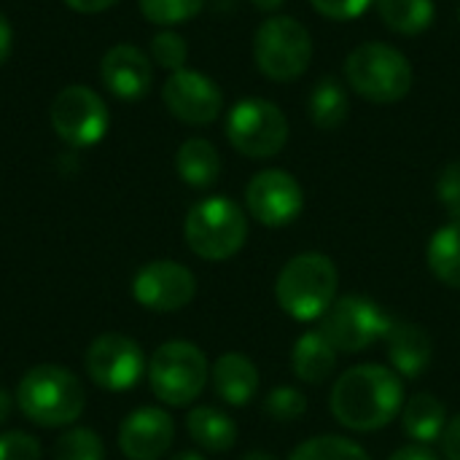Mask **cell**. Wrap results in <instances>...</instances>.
<instances>
[{"mask_svg":"<svg viewBox=\"0 0 460 460\" xmlns=\"http://www.w3.org/2000/svg\"><path fill=\"white\" fill-rule=\"evenodd\" d=\"M404 402L402 380L377 364H361L340 375L332 391L334 418L353 431H377L388 426Z\"/></svg>","mask_w":460,"mask_h":460,"instance_id":"obj_1","label":"cell"},{"mask_svg":"<svg viewBox=\"0 0 460 460\" xmlns=\"http://www.w3.org/2000/svg\"><path fill=\"white\" fill-rule=\"evenodd\" d=\"M16 404L22 415L43 429H62L81 418L86 394L81 380L54 364L32 367L16 385Z\"/></svg>","mask_w":460,"mask_h":460,"instance_id":"obj_2","label":"cell"},{"mask_svg":"<svg viewBox=\"0 0 460 460\" xmlns=\"http://www.w3.org/2000/svg\"><path fill=\"white\" fill-rule=\"evenodd\" d=\"M345 81L375 105H394L412 89L415 73L410 59L388 43H361L345 59Z\"/></svg>","mask_w":460,"mask_h":460,"instance_id":"obj_3","label":"cell"},{"mask_svg":"<svg viewBox=\"0 0 460 460\" xmlns=\"http://www.w3.org/2000/svg\"><path fill=\"white\" fill-rule=\"evenodd\" d=\"M337 267L323 253H299L278 275V302L296 321H315L334 305Z\"/></svg>","mask_w":460,"mask_h":460,"instance_id":"obj_4","label":"cell"},{"mask_svg":"<svg viewBox=\"0 0 460 460\" xmlns=\"http://www.w3.org/2000/svg\"><path fill=\"white\" fill-rule=\"evenodd\" d=\"M189 248L205 261L232 259L248 240V221L229 197H208L197 202L183 224Z\"/></svg>","mask_w":460,"mask_h":460,"instance_id":"obj_5","label":"cell"},{"mask_svg":"<svg viewBox=\"0 0 460 460\" xmlns=\"http://www.w3.org/2000/svg\"><path fill=\"white\" fill-rule=\"evenodd\" d=\"M205 353L183 340L164 342L148 361V383L154 396L170 407H189L208 383Z\"/></svg>","mask_w":460,"mask_h":460,"instance_id":"obj_6","label":"cell"},{"mask_svg":"<svg viewBox=\"0 0 460 460\" xmlns=\"http://www.w3.org/2000/svg\"><path fill=\"white\" fill-rule=\"evenodd\" d=\"M253 59L261 75H267L270 81H294L310 67L313 35L294 16H272L256 30Z\"/></svg>","mask_w":460,"mask_h":460,"instance_id":"obj_7","label":"cell"},{"mask_svg":"<svg viewBox=\"0 0 460 460\" xmlns=\"http://www.w3.org/2000/svg\"><path fill=\"white\" fill-rule=\"evenodd\" d=\"M226 137L240 154L251 159H270L288 143V119L275 102L248 97L229 111Z\"/></svg>","mask_w":460,"mask_h":460,"instance_id":"obj_8","label":"cell"},{"mask_svg":"<svg viewBox=\"0 0 460 460\" xmlns=\"http://www.w3.org/2000/svg\"><path fill=\"white\" fill-rule=\"evenodd\" d=\"M51 127L73 148H89L108 132V108L102 97L81 84L65 86L51 102Z\"/></svg>","mask_w":460,"mask_h":460,"instance_id":"obj_9","label":"cell"},{"mask_svg":"<svg viewBox=\"0 0 460 460\" xmlns=\"http://www.w3.org/2000/svg\"><path fill=\"white\" fill-rule=\"evenodd\" d=\"M84 367L89 380L111 394H121L135 388L143 375H146V353L143 348L124 334H100L86 356H84Z\"/></svg>","mask_w":460,"mask_h":460,"instance_id":"obj_10","label":"cell"},{"mask_svg":"<svg viewBox=\"0 0 460 460\" xmlns=\"http://www.w3.org/2000/svg\"><path fill=\"white\" fill-rule=\"evenodd\" d=\"M388 321L391 318H385L375 302L364 296H342L323 313L321 332L337 348V353H361L383 340Z\"/></svg>","mask_w":460,"mask_h":460,"instance_id":"obj_11","label":"cell"},{"mask_svg":"<svg viewBox=\"0 0 460 460\" xmlns=\"http://www.w3.org/2000/svg\"><path fill=\"white\" fill-rule=\"evenodd\" d=\"M197 294V278L189 267L159 259L137 270L132 278V296L137 305L154 313H175L183 310Z\"/></svg>","mask_w":460,"mask_h":460,"instance_id":"obj_12","label":"cell"},{"mask_svg":"<svg viewBox=\"0 0 460 460\" xmlns=\"http://www.w3.org/2000/svg\"><path fill=\"white\" fill-rule=\"evenodd\" d=\"M248 213L264 226H286L296 221L305 208V191L299 181L286 170H261L245 189Z\"/></svg>","mask_w":460,"mask_h":460,"instance_id":"obj_13","label":"cell"},{"mask_svg":"<svg viewBox=\"0 0 460 460\" xmlns=\"http://www.w3.org/2000/svg\"><path fill=\"white\" fill-rule=\"evenodd\" d=\"M162 100L178 121L194 124V127L213 124L224 111V94H221L218 84L213 78H208L205 73L186 70V67L175 70L164 81Z\"/></svg>","mask_w":460,"mask_h":460,"instance_id":"obj_14","label":"cell"},{"mask_svg":"<svg viewBox=\"0 0 460 460\" xmlns=\"http://www.w3.org/2000/svg\"><path fill=\"white\" fill-rule=\"evenodd\" d=\"M175 439L172 418L159 407H140L119 426V450L129 460H159Z\"/></svg>","mask_w":460,"mask_h":460,"instance_id":"obj_15","label":"cell"},{"mask_svg":"<svg viewBox=\"0 0 460 460\" xmlns=\"http://www.w3.org/2000/svg\"><path fill=\"white\" fill-rule=\"evenodd\" d=\"M100 78L119 100H140L151 89L154 73L148 57L137 46L119 43L102 57Z\"/></svg>","mask_w":460,"mask_h":460,"instance_id":"obj_16","label":"cell"},{"mask_svg":"<svg viewBox=\"0 0 460 460\" xmlns=\"http://www.w3.org/2000/svg\"><path fill=\"white\" fill-rule=\"evenodd\" d=\"M383 340L388 345V358L399 375L415 380L429 369L434 345L423 326H418L412 321H388Z\"/></svg>","mask_w":460,"mask_h":460,"instance_id":"obj_17","label":"cell"},{"mask_svg":"<svg viewBox=\"0 0 460 460\" xmlns=\"http://www.w3.org/2000/svg\"><path fill=\"white\" fill-rule=\"evenodd\" d=\"M213 388L232 407H245L259 391V369L243 353H224L213 364Z\"/></svg>","mask_w":460,"mask_h":460,"instance_id":"obj_18","label":"cell"},{"mask_svg":"<svg viewBox=\"0 0 460 460\" xmlns=\"http://www.w3.org/2000/svg\"><path fill=\"white\" fill-rule=\"evenodd\" d=\"M334 367H337V348L326 340L321 329L299 337L291 353V369L302 383L318 385L332 377Z\"/></svg>","mask_w":460,"mask_h":460,"instance_id":"obj_19","label":"cell"},{"mask_svg":"<svg viewBox=\"0 0 460 460\" xmlns=\"http://www.w3.org/2000/svg\"><path fill=\"white\" fill-rule=\"evenodd\" d=\"M175 170L183 178V183H189L194 189H208L221 175V154L210 140L191 137L178 148Z\"/></svg>","mask_w":460,"mask_h":460,"instance_id":"obj_20","label":"cell"},{"mask_svg":"<svg viewBox=\"0 0 460 460\" xmlns=\"http://www.w3.org/2000/svg\"><path fill=\"white\" fill-rule=\"evenodd\" d=\"M189 437L208 453H226L237 442L234 420L216 407H197L186 418Z\"/></svg>","mask_w":460,"mask_h":460,"instance_id":"obj_21","label":"cell"},{"mask_svg":"<svg viewBox=\"0 0 460 460\" xmlns=\"http://www.w3.org/2000/svg\"><path fill=\"white\" fill-rule=\"evenodd\" d=\"M307 116H310V121H313L318 129H326V132H329V129H340V127L348 121V116H350L348 89H345L337 78H332V75L321 78V81L313 86V92H310Z\"/></svg>","mask_w":460,"mask_h":460,"instance_id":"obj_22","label":"cell"},{"mask_svg":"<svg viewBox=\"0 0 460 460\" xmlns=\"http://www.w3.org/2000/svg\"><path fill=\"white\" fill-rule=\"evenodd\" d=\"M402 423L410 439H415L418 445H431L442 439V431L447 426V412L445 404L431 394H418L407 402L402 412Z\"/></svg>","mask_w":460,"mask_h":460,"instance_id":"obj_23","label":"cell"},{"mask_svg":"<svg viewBox=\"0 0 460 460\" xmlns=\"http://www.w3.org/2000/svg\"><path fill=\"white\" fill-rule=\"evenodd\" d=\"M429 267L437 280L460 288V221H450L434 232L429 243Z\"/></svg>","mask_w":460,"mask_h":460,"instance_id":"obj_24","label":"cell"},{"mask_svg":"<svg viewBox=\"0 0 460 460\" xmlns=\"http://www.w3.org/2000/svg\"><path fill=\"white\" fill-rule=\"evenodd\" d=\"M434 0H377V13L388 30L399 35H418L434 22Z\"/></svg>","mask_w":460,"mask_h":460,"instance_id":"obj_25","label":"cell"},{"mask_svg":"<svg viewBox=\"0 0 460 460\" xmlns=\"http://www.w3.org/2000/svg\"><path fill=\"white\" fill-rule=\"evenodd\" d=\"M291 460H372L364 447L342 437H315L294 450Z\"/></svg>","mask_w":460,"mask_h":460,"instance_id":"obj_26","label":"cell"},{"mask_svg":"<svg viewBox=\"0 0 460 460\" xmlns=\"http://www.w3.org/2000/svg\"><path fill=\"white\" fill-rule=\"evenodd\" d=\"M54 460H105V447L92 429H73L57 439Z\"/></svg>","mask_w":460,"mask_h":460,"instance_id":"obj_27","label":"cell"},{"mask_svg":"<svg viewBox=\"0 0 460 460\" xmlns=\"http://www.w3.org/2000/svg\"><path fill=\"white\" fill-rule=\"evenodd\" d=\"M205 8V0H140V11L151 24L172 27L194 19Z\"/></svg>","mask_w":460,"mask_h":460,"instance_id":"obj_28","label":"cell"},{"mask_svg":"<svg viewBox=\"0 0 460 460\" xmlns=\"http://www.w3.org/2000/svg\"><path fill=\"white\" fill-rule=\"evenodd\" d=\"M307 410V399L299 388H291V385H280L275 391L267 394L264 399V412L278 420V423H291V420H299Z\"/></svg>","mask_w":460,"mask_h":460,"instance_id":"obj_29","label":"cell"},{"mask_svg":"<svg viewBox=\"0 0 460 460\" xmlns=\"http://www.w3.org/2000/svg\"><path fill=\"white\" fill-rule=\"evenodd\" d=\"M151 57L159 67H167V70H183L186 65V57H189V46L186 40L172 32V30H164V32H156L154 40H151Z\"/></svg>","mask_w":460,"mask_h":460,"instance_id":"obj_30","label":"cell"},{"mask_svg":"<svg viewBox=\"0 0 460 460\" xmlns=\"http://www.w3.org/2000/svg\"><path fill=\"white\" fill-rule=\"evenodd\" d=\"M437 199L453 221H460V162L445 164L437 178Z\"/></svg>","mask_w":460,"mask_h":460,"instance_id":"obj_31","label":"cell"},{"mask_svg":"<svg viewBox=\"0 0 460 460\" xmlns=\"http://www.w3.org/2000/svg\"><path fill=\"white\" fill-rule=\"evenodd\" d=\"M0 460H40V445L24 431L0 434Z\"/></svg>","mask_w":460,"mask_h":460,"instance_id":"obj_32","label":"cell"},{"mask_svg":"<svg viewBox=\"0 0 460 460\" xmlns=\"http://www.w3.org/2000/svg\"><path fill=\"white\" fill-rule=\"evenodd\" d=\"M310 5L326 19L350 22V19H358L372 5V0H310Z\"/></svg>","mask_w":460,"mask_h":460,"instance_id":"obj_33","label":"cell"},{"mask_svg":"<svg viewBox=\"0 0 460 460\" xmlns=\"http://www.w3.org/2000/svg\"><path fill=\"white\" fill-rule=\"evenodd\" d=\"M442 450L447 460H460V415L453 418L442 431Z\"/></svg>","mask_w":460,"mask_h":460,"instance_id":"obj_34","label":"cell"},{"mask_svg":"<svg viewBox=\"0 0 460 460\" xmlns=\"http://www.w3.org/2000/svg\"><path fill=\"white\" fill-rule=\"evenodd\" d=\"M116 3L119 0H65V5H70L73 11H81V13H100Z\"/></svg>","mask_w":460,"mask_h":460,"instance_id":"obj_35","label":"cell"},{"mask_svg":"<svg viewBox=\"0 0 460 460\" xmlns=\"http://www.w3.org/2000/svg\"><path fill=\"white\" fill-rule=\"evenodd\" d=\"M11 49H13V30H11L8 19L0 13V65H5V62H8Z\"/></svg>","mask_w":460,"mask_h":460,"instance_id":"obj_36","label":"cell"},{"mask_svg":"<svg viewBox=\"0 0 460 460\" xmlns=\"http://www.w3.org/2000/svg\"><path fill=\"white\" fill-rule=\"evenodd\" d=\"M391 460H437V456L418 445V447H402L399 453L391 456Z\"/></svg>","mask_w":460,"mask_h":460,"instance_id":"obj_37","label":"cell"},{"mask_svg":"<svg viewBox=\"0 0 460 460\" xmlns=\"http://www.w3.org/2000/svg\"><path fill=\"white\" fill-rule=\"evenodd\" d=\"M11 410H13V402H11L8 391H3V388H0V426L11 418Z\"/></svg>","mask_w":460,"mask_h":460,"instance_id":"obj_38","label":"cell"},{"mask_svg":"<svg viewBox=\"0 0 460 460\" xmlns=\"http://www.w3.org/2000/svg\"><path fill=\"white\" fill-rule=\"evenodd\" d=\"M259 11H275V8H280L286 0H251Z\"/></svg>","mask_w":460,"mask_h":460,"instance_id":"obj_39","label":"cell"},{"mask_svg":"<svg viewBox=\"0 0 460 460\" xmlns=\"http://www.w3.org/2000/svg\"><path fill=\"white\" fill-rule=\"evenodd\" d=\"M240 460H278V458H275V456H270V453H259V450H253V453L243 456Z\"/></svg>","mask_w":460,"mask_h":460,"instance_id":"obj_40","label":"cell"},{"mask_svg":"<svg viewBox=\"0 0 460 460\" xmlns=\"http://www.w3.org/2000/svg\"><path fill=\"white\" fill-rule=\"evenodd\" d=\"M170 460H205L199 453H178L175 458H170Z\"/></svg>","mask_w":460,"mask_h":460,"instance_id":"obj_41","label":"cell"},{"mask_svg":"<svg viewBox=\"0 0 460 460\" xmlns=\"http://www.w3.org/2000/svg\"><path fill=\"white\" fill-rule=\"evenodd\" d=\"M237 0H218V5H224V8H229V5H234Z\"/></svg>","mask_w":460,"mask_h":460,"instance_id":"obj_42","label":"cell"}]
</instances>
